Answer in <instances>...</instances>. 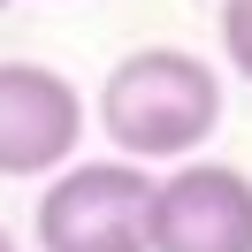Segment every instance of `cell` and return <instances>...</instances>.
<instances>
[{"mask_svg":"<svg viewBox=\"0 0 252 252\" xmlns=\"http://www.w3.org/2000/svg\"><path fill=\"white\" fill-rule=\"evenodd\" d=\"M153 176L138 160H69L38 191V252H153Z\"/></svg>","mask_w":252,"mask_h":252,"instance_id":"2","label":"cell"},{"mask_svg":"<svg viewBox=\"0 0 252 252\" xmlns=\"http://www.w3.org/2000/svg\"><path fill=\"white\" fill-rule=\"evenodd\" d=\"M153 252H252V176L229 160H184L160 176Z\"/></svg>","mask_w":252,"mask_h":252,"instance_id":"4","label":"cell"},{"mask_svg":"<svg viewBox=\"0 0 252 252\" xmlns=\"http://www.w3.org/2000/svg\"><path fill=\"white\" fill-rule=\"evenodd\" d=\"M0 252H16V237H8V229H0Z\"/></svg>","mask_w":252,"mask_h":252,"instance_id":"6","label":"cell"},{"mask_svg":"<svg viewBox=\"0 0 252 252\" xmlns=\"http://www.w3.org/2000/svg\"><path fill=\"white\" fill-rule=\"evenodd\" d=\"M84 138V99L46 62H0V176H62Z\"/></svg>","mask_w":252,"mask_h":252,"instance_id":"3","label":"cell"},{"mask_svg":"<svg viewBox=\"0 0 252 252\" xmlns=\"http://www.w3.org/2000/svg\"><path fill=\"white\" fill-rule=\"evenodd\" d=\"M221 54H229V69L252 84V0H221Z\"/></svg>","mask_w":252,"mask_h":252,"instance_id":"5","label":"cell"},{"mask_svg":"<svg viewBox=\"0 0 252 252\" xmlns=\"http://www.w3.org/2000/svg\"><path fill=\"white\" fill-rule=\"evenodd\" d=\"M0 8H8V0H0Z\"/></svg>","mask_w":252,"mask_h":252,"instance_id":"7","label":"cell"},{"mask_svg":"<svg viewBox=\"0 0 252 252\" xmlns=\"http://www.w3.org/2000/svg\"><path fill=\"white\" fill-rule=\"evenodd\" d=\"M221 123V77L191 46H138L99 84V130L115 160H191Z\"/></svg>","mask_w":252,"mask_h":252,"instance_id":"1","label":"cell"}]
</instances>
